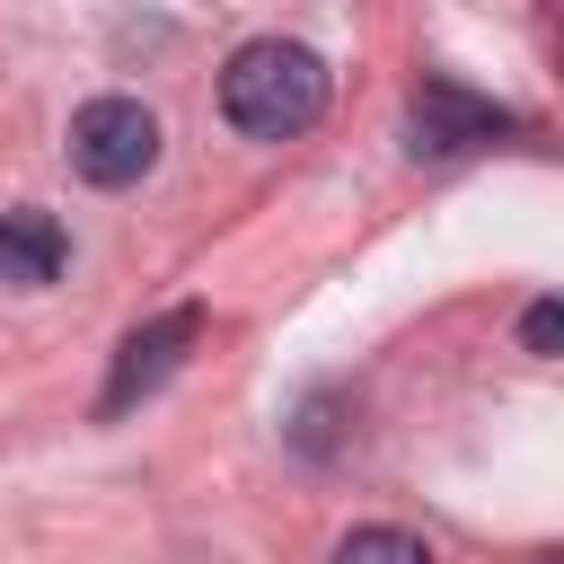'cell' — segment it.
Listing matches in <instances>:
<instances>
[{"label":"cell","mask_w":564,"mask_h":564,"mask_svg":"<svg viewBox=\"0 0 564 564\" xmlns=\"http://www.w3.org/2000/svg\"><path fill=\"white\" fill-rule=\"evenodd\" d=\"M502 132H511V115H502L494 97L458 88V79H423L414 106H405V150H414V159H458V150H485V141H502Z\"/></svg>","instance_id":"cell-3"},{"label":"cell","mask_w":564,"mask_h":564,"mask_svg":"<svg viewBox=\"0 0 564 564\" xmlns=\"http://www.w3.org/2000/svg\"><path fill=\"white\" fill-rule=\"evenodd\" d=\"M220 115L247 132V141H291L326 115V62L291 35H256L229 53L220 70Z\"/></svg>","instance_id":"cell-1"},{"label":"cell","mask_w":564,"mask_h":564,"mask_svg":"<svg viewBox=\"0 0 564 564\" xmlns=\"http://www.w3.org/2000/svg\"><path fill=\"white\" fill-rule=\"evenodd\" d=\"M194 335H203V308H167V317L132 326L123 352H115V370H106V388H97V414H132L150 388H167L176 361L194 352Z\"/></svg>","instance_id":"cell-4"},{"label":"cell","mask_w":564,"mask_h":564,"mask_svg":"<svg viewBox=\"0 0 564 564\" xmlns=\"http://www.w3.org/2000/svg\"><path fill=\"white\" fill-rule=\"evenodd\" d=\"M520 344H529V352H538V361H546V352H555V344H564V308H555V300H538V308H529V317H520Z\"/></svg>","instance_id":"cell-7"},{"label":"cell","mask_w":564,"mask_h":564,"mask_svg":"<svg viewBox=\"0 0 564 564\" xmlns=\"http://www.w3.org/2000/svg\"><path fill=\"white\" fill-rule=\"evenodd\" d=\"M70 167L88 185H106V194L115 185H141L159 167V115L141 97H88L70 115Z\"/></svg>","instance_id":"cell-2"},{"label":"cell","mask_w":564,"mask_h":564,"mask_svg":"<svg viewBox=\"0 0 564 564\" xmlns=\"http://www.w3.org/2000/svg\"><path fill=\"white\" fill-rule=\"evenodd\" d=\"M335 564H432V546L414 529H352L335 546Z\"/></svg>","instance_id":"cell-6"},{"label":"cell","mask_w":564,"mask_h":564,"mask_svg":"<svg viewBox=\"0 0 564 564\" xmlns=\"http://www.w3.org/2000/svg\"><path fill=\"white\" fill-rule=\"evenodd\" d=\"M62 256H70V238H62L53 212H0V291L62 282Z\"/></svg>","instance_id":"cell-5"}]
</instances>
